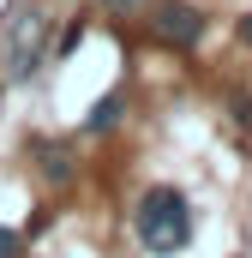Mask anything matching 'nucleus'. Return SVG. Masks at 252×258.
<instances>
[{"label":"nucleus","instance_id":"f257e3e1","mask_svg":"<svg viewBox=\"0 0 252 258\" xmlns=\"http://www.w3.org/2000/svg\"><path fill=\"white\" fill-rule=\"evenodd\" d=\"M132 228H138V240L150 252H180L192 240V210L174 186H150L144 204H138V216H132Z\"/></svg>","mask_w":252,"mask_h":258},{"label":"nucleus","instance_id":"f03ea898","mask_svg":"<svg viewBox=\"0 0 252 258\" xmlns=\"http://www.w3.org/2000/svg\"><path fill=\"white\" fill-rule=\"evenodd\" d=\"M42 36H48V18L42 12H24L18 24H12V36H6V66H12V84H24L36 60H42Z\"/></svg>","mask_w":252,"mask_h":258},{"label":"nucleus","instance_id":"7ed1b4c3","mask_svg":"<svg viewBox=\"0 0 252 258\" xmlns=\"http://www.w3.org/2000/svg\"><path fill=\"white\" fill-rule=\"evenodd\" d=\"M156 30H162L168 42H186V48H192V42L204 36V18H198L192 6H180V0H168V6L156 12Z\"/></svg>","mask_w":252,"mask_h":258},{"label":"nucleus","instance_id":"20e7f679","mask_svg":"<svg viewBox=\"0 0 252 258\" xmlns=\"http://www.w3.org/2000/svg\"><path fill=\"white\" fill-rule=\"evenodd\" d=\"M114 120H120V96H102V102L90 108V120H84V126H90V132H108Z\"/></svg>","mask_w":252,"mask_h":258},{"label":"nucleus","instance_id":"39448f33","mask_svg":"<svg viewBox=\"0 0 252 258\" xmlns=\"http://www.w3.org/2000/svg\"><path fill=\"white\" fill-rule=\"evenodd\" d=\"M0 258H18V234L12 228H0Z\"/></svg>","mask_w":252,"mask_h":258},{"label":"nucleus","instance_id":"423d86ee","mask_svg":"<svg viewBox=\"0 0 252 258\" xmlns=\"http://www.w3.org/2000/svg\"><path fill=\"white\" fill-rule=\"evenodd\" d=\"M246 42H252V12H246Z\"/></svg>","mask_w":252,"mask_h":258},{"label":"nucleus","instance_id":"0eeeda50","mask_svg":"<svg viewBox=\"0 0 252 258\" xmlns=\"http://www.w3.org/2000/svg\"><path fill=\"white\" fill-rule=\"evenodd\" d=\"M108 6H132V0H108Z\"/></svg>","mask_w":252,"mask_h":258}]
</instances>
